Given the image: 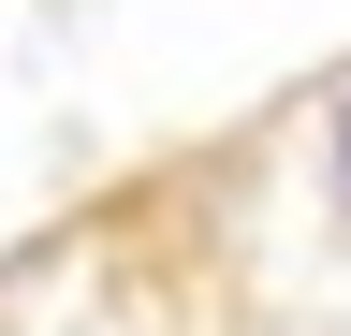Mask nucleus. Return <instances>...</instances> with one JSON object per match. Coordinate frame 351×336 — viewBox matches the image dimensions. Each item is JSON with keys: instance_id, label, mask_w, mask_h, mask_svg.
<instances>
[{"instance_id": "nucleus-1", "label": "nucleus", "mask_w": 351, "mask_h": 336, "mask_svg": "<svg viewBox=\"0 0 351 336\" xmlns=\"http://www.w3.org/2000/svg\"><path fill=\"white\" fill-rule=\"evenodd\" d=\"M337 190H351V103H337Z\"/></svg>"}]
</instances>
